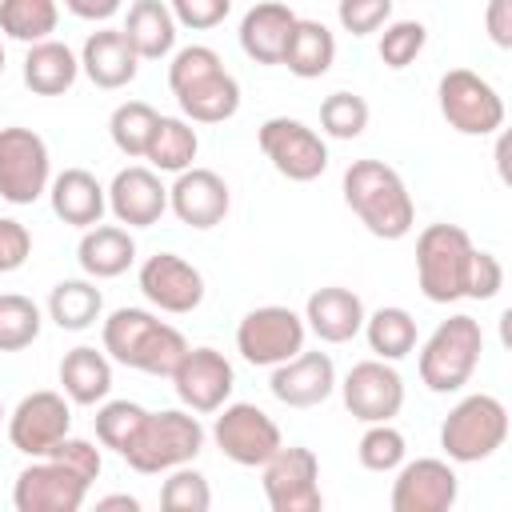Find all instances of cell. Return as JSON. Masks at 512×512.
<instances>
[{"label":"cell","instance_id":"cell-50","mask_svg":"<svg viewBox=\"0 0 512 512\" xmlns=\"http://www.w3.org/2000/svg\"><path fill=\"white\" fill-rule=\"evenodd\" d=\"M96 508H128V512H140V500L128 496V492H116V496H100Z\"/></svg>","mask_w":512,"mask_h":512},{"label":"cell","instance_id":"cell-43","mask_svg":"<svg viewBox=\"0 0 512 512\" xmlns=\"http://www.w3.org/2000/svg\"><path fill=\"white\" fill-rule=\"evenodd\" d=\"M336 16L348 36H372L392 20V0H336Z\"/></svg>","mask_w":512,"mask_h":512},{"label":"cell","instance_id":"cell-32","mask_svg":"<svg viewBox=\"0 0 512 512\" xmlns=\"http://www.w3.org/2000/svg\"><path fill=\"white\" fill-rule=\"evenodd\" d=\"M196 152H200V136H196L192 120H184V116H160L156 128H152V140L144 148V160L156 172H184V168H192Z\"/></svg>","mask_w":512,"mask_h":512},{"label":"cell","instance_id":"cell-21","mask_svg":"<svg viewBox=\"0 0 512 512\" xmlns=\"http://www.w3.org/2000/svg\"><path fill=\"white\" fill-rule=\"evenodd\" d=\"M104 192H108V212L116 216V224H128V228H152L168 212V188L160 172L144 164L120 168Z\"/></svg>","mask_w":512,"mask_h":512},{"label":"cell","instance_id":"cell-15","mask_svg":"<svg viewBox=\"0 0 512 512\" xmlns=\"http://www.w3.org/2000/svg\"><path fill=\"white\" fill-rule=\"evenodd\" d=\"M172 388L180 396V404L196 416H208V412H220L236 388V372L228 364L224 352L216 348H192L180 356V364L172 368Z\"/></svg>","mask_w":512,"mask_h":512},{"label":"cell","instance_id":"cell-11","mask_svg":"<svg viewBox=\"0 0 512 512\" xmlns=\"http://www.w3.org/2000/svg\"><path fill=\"white\" fill-rule=\"evenodd\" d=\"M256 144L260 152L268 156V164L284 176V180H296V184H308L316 176H324L328 168V144L316 128H308L304 120H292V116H268L260 128H256Z\"/></svg>","mask_w":512,"mask_h":512},{"label":"cell","instance_id":"cell-19","mask_svg":"<svg viewBox=\"0 0 512 512\" xmlns=\"http://www.w3.org/2000/svg\"><path fill=\"white\" fill-rule=\"evenodd\" d=\"M68 428H72L68 396L64 392H52V388L24 396L12 408V416H8V440L24 456H48V448L56 440H64Z\"/></svg>","mask_w":512,"mask_h":512},{"label":"cell","instance_id":"cell-20","mask_svg":"<svg viewBox=\"0 0 512 512\" xmlns=\"http://www.w3.org/2000/svg\"><path fill=\"white\" fill-rule=\"evenodd\" d=\"M168 208L180 224H188L196 232H208V228L224 224V216L232 208V192H228L220 172L184 168V172H176V180L168 188Z\"/></svg>","mask_w":512,"mask_h":512},{"label":"cell","instance_id":"cell-45","mask_svg":"<svg viewBox=\"0 0 512 512\" xmlns=\"http://www.w3.org/2000/svg\"><path fill=\"white\" fill-rule=\"evenodd\" d=\"M48 456L52 460H60V464H68L76 476H84L88 484L100 476V468H104V460H100V448L92 444V440H80V436H64V440H56L52 448H48Z\"/></svg>","mask_w":512,"mask_h":512},{"label":"cell","instance_id":"cell-25","mask_svg":"<svg viewBox=\"0 0 512 512\" xmlns=\"http://www.w3.org/2000/svg\"><path fill=\"white\" fill-rule=\"evenodd\" d=\"M48 204H52L56 220H64L72 228H92L108 212V192L88 168H64L48 184Z\"/></svg>","mask_w":512,"mask_h":512},{"label":"cell","instance_id":"cell-6","mask_svg":"<svg viewBox=\"0 0 512 512\" xmlns=\"http://www.w3.org/2000/svg\"><path fill=\"white\" fill-rule=\"evenodd\" d=\"M504 440H508V408L488 392H472L456 400L440 424V448L452 464H480L496 456Z\"/></svg>","mask_w":512,"mask_h":512},{"label":"cell","instance_id":"cell-26","mask_svg":"<svg viewBox=\"0 0 512 512\" xmlns=\"http://www.w3.org/2000/svg\"><path fill=\"white\" fill-rule=\"evenodd\" d=\"M292 24H296V12L280 0H264L256 8L244 12L240 20V48L248 60L256 64H280L284 56V44L292 36Z\"/></svg>","mask_w":512,"mask_h":512},{"label":"cell","instance_id":"cell-23","mask_svg":"<svg viewBox=\"0 0 512 512\" xmlns=\"http://www.w3.org/2000/svg\"><path fill=\"white\" fill-rule=\"evenodd\" d=\"M364 300L352 292V288H340V284H328V288H316L304 304V328L324 340V344H348L360 336L364 328Z\"/></svg>","mask_w":512,"mask_h":512},{"label":"cell","instance_id":"cell-36","mask_svg":"<svg viewBox=\"0 0 512 512\" xmlns=\"http://www.w3.org/2000/svg\"><path fill=\"white\" fill-rule=\"evenodd\" d=\"M156 120H160V112H156L152 104H144V100H124V104H116L112 116H108V136H112V144H116L128 160H144V148H148V140H152Z\"/></svg>","mask_w":512,"mask_h":512},{"label":"cell","instance_id":"cell-14","mask_svg":"<svg viewBox=\"0 0 512 512\" xmlns=\"http://www.w3.org/2000/svg\"><path fill=\"white\" fill-rule=\"evenodd\" d=\"M88 488L92 484L76 476L68 464L52 456H32V464L20 468L12 484V504L16 512H80Z\"/></svg>","mask_w":512,"mask_h":512},{"label":"cell","instance_id":"cell-17","mask_svg":"<svg viewBox=\"0 0 512 512\" xmlns=\"http://www.w3.org/2000/svg\"><path fill=\"white\" fill-rule=\"evenodd\" d=\"M340 396H344V408L360 424H380V420L400 416V408H404V380L392 368V360L376 356V360L352 364V372L340 384Z\"/></svg>","mask_w":512,"mask_h":512},{"label":"cell","instance_id":"cell-35","mask_svg":"<svg viewBox=\"0 0 512 512\" xmlns=\"http://www.w3.org/2000/svg\"><path fill=\"white\" fill-rule=\"evenodd\" d=\"M60 24V0H0V32L20 44L48 40Z\"/></svg>","mask_w":512,"mask_h":512},{"label":"cell","instance_id":"cell-48","mask_svg":"<svg viewBox=\"0 0 512 512\" xmlns=\"http://www.w3.org/2000/svg\"><path fill=\"white\" fill-rule=\"evenodd\" d=\"M484 32L496 48H512V0H488L484 8Z\"/></svg>","mask_w":512,"mask_h":512},{"label":"cell","instance_id":"cell-3","mask_svg":"<svg viewBox=\"0 0 512 512\" xmlns=\"http://www.w3.org/2000/svg\"><path fill=\"white\" fill-rule=\"evenodd\" d=\"M100 344H104L108 360L148 372V376H172V368L188 352L184 332L148 308H116L100 324Z\"/></svg>","mask_w":512,"mask_h":512},{"label":"cell","instance_id":"cell-44","mask_svg":"<svg viewBox=\"0 0 512 512\" xmlns=\"http://www.w3.org/2000/svg\"><path fill=\"white\" fill-rule=\"evenodd\" d=\"M500 288H504V264H500L492 252L472 248L468 276H464V296H468V300H492Z\"/></svg>","mask_w":512,"mask_h":512},{"label":"cell","instance_id":"cell-24","mask_svg":"<svg viewBox=\"0 0 512 512\" xmlns=\"http://www.w3.org/2000/svg\"><path fill=\"white\" fill-rule=\"evenodd\" d=\"M80 72L104 88V92H116V88H128L140 72V56L136 48L128 44V36L120 28H100L84 40L80 48Z\"/></svg>","mask_w":512,"mask_h":512},{"label":"cell","instance_id":"cell-27","mask_svg":"<svg viewBox=\"0 0 512 512\" xmlns=\"http://www.w3.org/2000/svg\"><path fill=\"white\" fill-rule=\"evenodd\" d=\"M76 260H80L88 280H112V276H124L132 268L136 240L120 224H92V228H84V236L76 244Z\"/></svg>","mask_w":512,"mask_h":512},{"label":"cell","instance_id":"cell-2","mask_svg":"<svg viewBox=\"0 0 512 512\" xmlns=\"http://www.w3.org/2000/svg\"><path fill=\"white\" fill-rule=\"evenodd\" d=\"M344 204L376 240H404L416 224V204L400 172L384 160H352L344 168Z\"/></svg>","mask_w":512,"mask_h":512},{"label":"cell","instance_id":"cell-39","mask_svg":"<svg viewBox=\"0 0 512 512\" xmlns=\"http://www.w3.org/2000/svg\"><path fill=\"white\" fill-rule=\"evenodd\" d=\"M144 412H148V408H140L136 400H100V408H96V416H92L96 440H100L104 448H112V452H124L128 440L136 436Z\"/></svg>","mask_w":512,"mask_h":512},{"label":"cell","instance_id":"cell-42","mask_svg":"<svg viewBox=\"0 0 512 512\" xmlns=\"http://www.w3.org/2000/svg\"><path fill=\"white\" fill-rule=\"evenodd\" d=\"M424 44H428V28L420 20H392V24H384L376 52H380L384 68L400 72V68L416 64V56L424 52Z\"/></svg>","mask_w":512,"mask_h":512},{"label":"cell","instance_id":"cell-40","mask_svg":"<svg viewBox=\"0 0 512 512\" xmlns=\"http://www.w3.org/2000/svg\"><path fill=\"white\" fill-rule=\"evenodd\" d=\"M160 508H168V512H208L212 508V488H208L204 472H196L192 464L172 468L168 480L160 484Z\"/></svg>","mask_w":512,"mask_h":512},{"label":"cell","instance_id":"cell-33","mask_svg":"<svg viewBox=\"0 0 512 512\" xmlns=\"http://www.w3.org/2000/svg\"><path fill=\"white\" fill-rule=\"evenodd\" d=\"M104 312V296L92 280H60L48 292V320L64 332H84L100 320Z\"/></svg>","mask_w":512,"mask_h":512},{"label":"cell","instance_id":"cell-9","mask_svg":"<svg viewBox=\"0 0 512 512\" xmlns=\"http://www.w3.org/2000/svg\"><path fill=\"white\" fill-rule=\"evenodd\" d=\"M304 316L284 304H260L236 324V352L252 368H276L304 348Z\"/></svg>","mask_w":512,"mask_h":512},{"label":"cell","instance_id":"cell-12","mask_svg":"<svg viewBox=\"0 0 512 512\" xmlns=\"http://www.w3.org/2000/svg\"><path fill=\"white\" fill-rule=\"evenodd\" d=\"M264 496L272 512H320V460L304 444H280L264 464Z\"/></svg>","mask_w":512,"mask_h":512},{"label":"cell","instance_id":"cell-28","mask_svg":"<svg viewBox=\"0 0 512 512\" xmlns=\"http://www.w3.org/2000/svg\"><path fill=\"white\" fill-rule=\"evenodd\" d=\"M60 388L68 396V404H100L112 392V360L104 348L92 344H76L72 352H64L60 360Z\"/></svg>","mask_w":512,"mask_h":512},{"label":"cell","instance_id":"cell-7","mask_svg":"<svg viewBox=\"0 0 512 512\" xmlns=\"http://www.w3.org/2000/svg\"><path fill=\"white\" fill-rule=\"evenodd\" d=\"M472 260V236L460 224H428L416 236V284L424 300H464V276Z\"/></svg>","mask_w":512,"mask_h":512},{"label":"cell","instance_id":"cell-47","mask_svg":"<svg viewBox=\"0 0 512 512\" xmlns=\"http://www.w3.org/2000/svg\"><path fill=\"white\" fill-rule=\"evenodd\" d=\"M32 256V236L20 220L12 216H0V276L16 272L24 260Z\"/></svg>","mask_w":512,"mask_h":512},{"label":"cell","instance_id":"cell-46","mask_svg":"<svg viewBox=\"0 0 512 512\" xmlns=\"http://www.w3.org/2000/svg\"><path fill=\"white\" fill-rule=\"evenodd\" d=\"M168 8H172L180 28L208 32V28L224 24V16L232 12V0H168Z\"/></svg>","mask_w":512,"mask_h":512},{"label":"cell","instance_id":"cell-31","mask_svg":"<svg viewBox=\"0 0 512 512\" xmlns=\"http://www.w3.org/2000/svg\"><path fill=\"white\" fill-rule=\"evenodd\" d=\"M332 60H336V36H332V28L320 24V20H300L296 16L280 64L292 76H300V80H316V76H324L332 68Z\"/></svg>","mask_w":512,"mask_h":512},{"label":"cell","instance_id":"cell-22","mask_svg":"<svg viewBox=\"0 0 512 512\" xmlns=\"http://www.w3.org/2000/svg\"><path fill=\"white\" fill-rule=\"evenodd\" d=\"M268 392L288 408H316L336 392V364L328 352H296L272 368Z\"/></svg>","mask_w":512,"mask_h":512},{"label":"cell","instance_id":"cell-16","mask_svg":"<svg viewBox=\"0 0 512 512\" xmlns=\"http://www.w3.org/2000/svg\"><path fill=\"white\" fill-rule=\"evenodd\" d=\"M144 300L168 316H188L200 308L204 300V276L196 264H188L184 256L176 252H156L140 264V276H136Z\"/></svg>","mask_w":512,"mask_h":512},{"label":"cell","instance_id":"cell-52","mask_svg":"<svg viewBox=\"0 0 512 512\" xmlns=\"http://www.w3.org/2000/svg\"><path fill=\"white\" fill-rule=\"evenodd\" d=\"M0 424H4V404H0Z\"/></svg>","mask_w":512,"mask_h":512},{"label":"cell","instance_id":"cell-13","mask_svg":"<svg viewBox=\"0 0 512 512\" xmlns=\"http://www.w3.org/2000/svg\"><path fill=\"white\" fill-rule=\"evenodd\" d=\"M212 440H216V448L224 452V460H232V464H240V468H260V464L284 444L276 420H272L264 408L244 404V400L220 408V416H216V424H212Z\"/></svg>","mask_w":512,"mask_h":512},{"label":"cell","instance_id":"cell-49","mask_svg":"<svg viewBox=\"0 0 512 512\" xmlns=\"http://www.w3.org/2000/svg\"><path fill=\"white\" fill-rule=\"evenodd\" d=\"M124 0H64V8L80 20H112Z\"/></svg>","mask_w":512,"mask_h":512},{"label":"cell","instance_id":"cell-4","mask_svg":"<svg viewBox=\"0 0 512 512\" xmlns=\"http://www.w3.org/2000/svg\"><path fill=\"white\" fill-rule=\"evenodd\" d=\"M204 452V424L188 408H160L144 412L136 436L120 452L132 472L140 476H160L180 464H192Z\"/></svg>","mask_w":512,"mask_h":512},{"label":"cell","instance_id":"cell-41","mask_svg":"<svg viewBox=\"0 0 512 512\" xmlns=\"http://www.w3.org/2000/svg\"><path fill=\"white\" fill-rule=\"evenodd\" d=\"M320 128L332 140H356L368 128V100L356 92H332L320 104Z\"/></svg>","mask_w":512,"mask_h":512},{"label":"cell","instance_id":"cell-1","mask_svg":"<svg viewBox=\"0 0 512 512\" xmlns=\"http://www.w3.org/2000/svg\"><path fill=\"white\" fill-rule=\"evenodd\" d=\"M168 88L192 124H224L240 112V84L224 68L220 52L208 44H188L172 52Z\"/></svg>","mask_w":512,"mask_h":512},{"label":"cell","instance_id":"cell-51","mask_svg":"<svg viewBox=\"0 0 512 512\" xmlns=\"http://www.w3.org/2000/svg\"><path fill=\"white\" fill-rule=\"evenodd\" d=\"M0 72H4V44H0Z\"/></svg>","mask_w":512,"mask_h":512},{"label":"cell","instance_id":"cell-10","mask_svg":"<svg viewBox=\"0 0 512 512\" xmlns=\"http://www.w3.org/2000/svg\"><path fill=\"white\" fill-rule=\"evenodd\" d=\"M52 184V156L40 132L32 128H0V196L16 208L36 204Z\"/></svg>","mask_w":512,"mask_h":512},{"label":"cell","instance_id":"cell-34","mask_svg":"<svg viewBox=\"0 0 512 512\" xmlns=\"http://www.w3.org/2000/svg\"><path fill=\"white\" fill-rule=\"evenodd\" d=\"M364 340H368V348L380 356V360H404L412 348H416V320H412V312L408 308H396V304H388V308H376L372 316H364Z\"/></svg>","mask_w":512,"mask_h":512},{"label":"cell","instance_id":"cell-29","mask_svg":"<svg viewBox=\"0 0 512 512\" xmlns=\"http://www.w3.org/2000/svg\"><path fill=\"white\" fill-rule=\"evenodd\" d=\"M176 28L180 24H176L168 0H136L128 8V20L120 32L128 36V44L136 48L140 60H164L176 48Z\"/></svg>","mask_w":512,"mask_h":512},{"label":"cell","instance_id":"cell-18","mask_svg":"<svg viewBox=\"0 0 512 512\" xmlns=\"http://www.w3.org/2000/svg\"><path fill=\"white\" fill-rule=\"evenodd\" d=\"M460 496V480L456 468L448 460L436 456H420V460H404L396 468L392 480V512H448Z\"/></svg>","mask_w":512,"mask_h":512},{"label":"cell","instance_id":"cell-37","mask_svg":"<svg viewBox=\"0 0 512 512\" xmlns=\"http://www.w3.org/2000/svg\"><path fill=\"white\" fill-rule=\"evenodd\" d=\"M44 328V312L36 308V300L20 296V292H4L0 296V352H20L28 348Z\"/></svg>","mask_w":512,"mask_h":512},{"label":"cell","instance_id":"cell-5","mask_svg":"<svg viewBox=\"0 0 512 512\" xmlns=\"http://www.w3.org/2000/svg\"><path fill=\"white\" fill-rule=\"evenodd\" d=\"M480 352H484V332H480V320L468 316V312H456L448 320H440L432 328V336L424 340L420 348V380L428 392L436 396H448V392H460L476 364H480Z\"/></svg>","mask_w":512,"mask_h":512},{"label":"cell","instance_id":"cell-30","mask_svg":"<svg viewBox=\"0 0 512 512\" xmlns=\"http://www.w3.org/2000/svg\"><path fill=\"white\" fill-rule=\"evenodd\" d=\"M80 76V56L60 40H36L24 56V84L36 96H64Z\"/></svg>","mask_w":512,"mask_h":512},{"label":"cell","instance_id":"cell-38","mask_svg":"<svg viewBox=\"0 0 512 512\" xmlns=\"http://www.w3.org/2000/svg\"><path fill=\"white\" fill-rule=\"evenodd\" d=\"M356 456L368 472H396L408 456V444L400 436V428H392V420H380V424H368L360 444H356Z\"/></svg>","mask_w":512,"mask_h":512},{"label":"cell","instance_id":"cell-8","mask_svg":"<svg viewBox=\"0 0 512 512\" xmlns=\"http://www.w3.org/2000/svg\"><path fill=\"white\" fill-rule=\"evenodd\" d=\"M436 104L448 128H456L460 136H492L504 128L500 92L472 68H448L436 84Z\"/></svg>","mask_w":512,"mask_h":512}]
</instances>
